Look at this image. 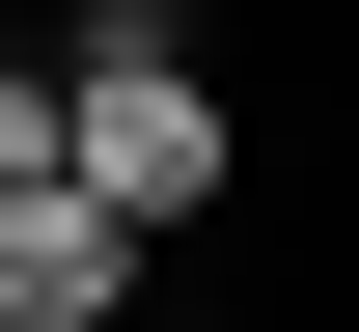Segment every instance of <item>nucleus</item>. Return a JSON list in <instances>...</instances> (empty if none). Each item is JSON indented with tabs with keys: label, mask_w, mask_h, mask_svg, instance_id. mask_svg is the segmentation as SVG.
Segmentation results:
<instances>
[{
	"label": "nucleus",
	"mask_w": 359,
	"mask_h": 332,
	"mask_svg": "<svg viewBox=\"0 0 359 332\" xmlns=\"http://www.w3.org/2000/svg\"><path fill=\"white\" fill-rule=\"evenodd\" d=\"M55 139H83V84H55V55H0V194H55Z\"/></svg>",
	"instance_id": "nucleus-3"
},
{
	"label": "nucleus",
	"mask_w": 359,
	"mask_h": 332,
	"mask_svg": "<svg viewBox=\"0 0 359 332\" xmlns=\"http://www.w3.org/2000/svg\"><path fill=\"white\" fill-rule=\"evenodd\" d=\"M0 332H138V222H111L83 166H55V194H0Z\"/></svg>",
	"instance_id": "nucleus-2"
},
{
	"label": "nucleus",
	"mask_w": 359,
	"mask_h": 332,
	"mask_svg": "<svg viewBox=\"0 0 359 332\" xmlns=\"http://www.w3.org/2000/svg\"><path fill=\"white\" fill-rule=\"evenodd\" d=\"M55 166H83V194H111L138 249L249 194V139H222V84H194V55H83V139H55Z\"/></svg>",
	"instance_id": "nucleus-1"
}]
</instances>
